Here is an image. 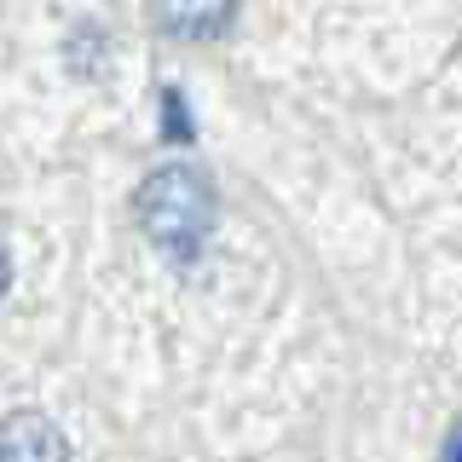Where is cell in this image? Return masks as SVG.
I'll return each mask as SVG.
<instances>
[{
    "instance_id": "obj_1",
    "label": "cell",
    "mask_w": 462,
    "mask_h": 462,
    "mask_svg": "<svg viewBox=\"0 0 462 462\" xmlns=\"http://www.w3.org/2000/svg\"><path fill=\"white\" fill-rule=\"evenodd\" d=\"M134 214H139L144 237H151L168 260H197L202 243L214 237L220 197H214V185L202 180L197 168L173 162V168L144 173V185H139V197H134Z\"/></svg>"
},
{
    "instance_id": "obj_2",
    "label": "cell",
    "mask_w": 462,
    "mask_h": 462,
    "mask_svg": "<svg viewBox=\"0 0 462 462\" xmlns=\"http://www.w3.org/2000/svg\"><path fill=\"white\" fill-rule=\"evenodd\" d=\"M0 462H69V439L52 416L12 411L0 422Z\"/></svg>"
},
{
    "instance_id": "obj_3",
    "label": "cell",
    "mask_w": 462,
    "mask_h": 462,
    "mask_svg": "<svg viewBox=\"0 0 462 462\" xmlns=\"http://www.w3.org/2000/svg\"><path fill=\"white\" fill-rule=\"evenodd\" d=\"M237 12V0H156V23L180 41H208L220 35Z\"/></svg>"
},
{
    "instance_id": "obj_4",
    "label": "cell",
    "mask_w": 462,
    "mask_h": 462,
    "mask_svg": "<svg viewBox=\"0 0 462 462\" xmlns=\"http://www.w3.org/2000/svg\"><path fill=\"white\" fill-rule=\"evenodd\" d=\"M162 134L168 139H191V116H185V93L162 87Z\"/></svg>"
},
{
    "instance_id": "obj_5",
    "label": "cell",
    "mask_w": 462,
    "mask_h": 462,
    "mask_svg": "<svg viewBox=\"0 0 462 462\" xmlns=\"http://www.w3.org/2000/svg\"><path fill=\"white\" fill-rule=\"evenodd\" d=\"M439 462H462V428L445 439V451H439Z\"/></svg>"
},
{
    "instance_id": "obj_6",
    "label": "cell",
    "mask_w": 462,
    "mask_h": 462,
    "mask_svg": "<svg viewBox=\"0 0 462 462\" xmlns=\"http://www.w3.org/2000/svg\"><path fill=\"white\" fill-rule=\"evenodd\" d=\"M6 283H12V254H6V243H0V295H6Z\"/></svg>"
}]
</instances>
